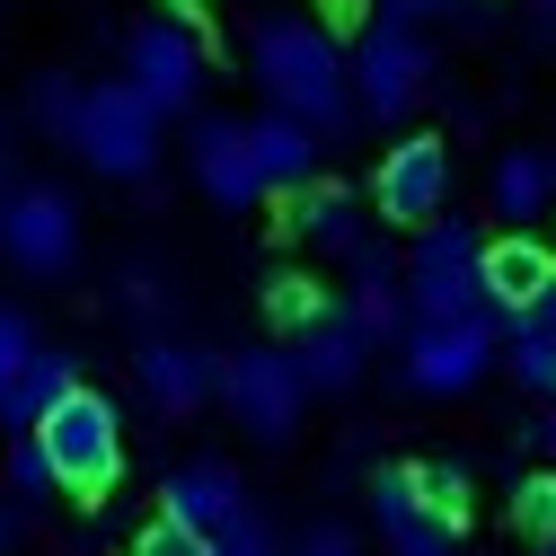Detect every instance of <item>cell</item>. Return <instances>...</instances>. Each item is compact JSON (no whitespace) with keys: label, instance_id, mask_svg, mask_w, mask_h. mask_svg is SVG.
<instances>
[{"label":"cell","instance_id":"1f68e13d","mask_svg":"<svg viewBox=\"0 0 556 556\" xmlns=\"http://www.w3.org/2000/svg\"><path fill=\"white\" fill-rule=\"evenodd\" d=\"M292 556H363V539L344 530V521H309V530L292 539Z\"/></svg>","mask_w":556,"mask_h":556},{"label":"cell","instance_id":"9c48e42d","mask_svg":"<svg viewBox=\"0 0 556 556\" xmlns=\"http://www.w3.org/2000/svg\"><path fill=\"white\" fill-rule=\"evenodd\" d=\"M203 72H213V53H203V27L194 18H142L124 36V89H142L151 115H186L203 98Z\"/></svg>","mask_w":556,"mask_h":556},{"label":"cell","instance_id":"d590c367","mask_svg":"<svg viewBox=\"0 0 556 556\" xmlns=\"http://www.w3.org/2000/svg\"><path fill=\"white\" fill-rule=\"evenodd\" d=\"M539 442H547V451H556V397H547V425H539Z\"/></svg>","mask_w":556,"mask_h":556},{"label":"cell","instance_id":"ffe728a7","mask_svg":"<svg viewBox=\"0 0 556 556\" xmlns=\"http://www.w3.org/2000/svg\"><path fill=\"white\" fill-rule=\"evenodd\" d=\"M292 239H309V248H327V256H354L371 230H363V203H354V186H301L292 194Z\"/></svg>","mask_w":556,"mask_h":556},{"label":"cell","instance_id":"8992f818","mask_svg":"<svg viewBox=\"0 0 556 556\" xmlns=\"http://www.w3.org/2000/svg\"><path fill=\"white\" fill-rule=\"evenodd\" d=\"M160 124L142 89H124V80H98L80 89V124H72V151L98 168V177H151L160 168Z\"/></svg>","mask_w":556,"mask_h":556},{"label":"cell","instance_id":"e575fe53","mask_svg":"<svg viewBox=\"0 0 556 556\" xmlns=\"http://www.w3.org/2000/svg\"><path fill=\"white\" fill-rule=\"evenodd\" d=\"M530 10H539V27H547V36H556V0H530Z\"/></svg>","mask_w":556,"mask_h":556},{"label":"cell","instance_id":"836d02e7","mask_svg":"<svg viewBox=\"0 0 556 556\" xmlns=\"http://www.w3.org/2000/svg\"><path fill=\"white\" fill-rule=\"evenodd\" d=\"M18 530H27V513H18L10 495H0V556H10V547H18Z\"/></svg>","mask_w":556,"mask_h":556},{"label":"cell","instance_id":"5b68a950","mask_svg":"<svg viewBox=\"0 0 556 556\" xmlns=\"http://www.w3.org/2000/svg\"><path fill=\"white\" fill-rule=\"evenodd\" d=\"M495 309L485 318H415L397 336V380L415 397H468L485 371H495Z\"/></svg>","mask_w":556,"mask_h":556},{"label":"cell","instance_id":"ba28073f","mask_svg":"<svg viewBox=\"0 0 556 556\" xmlns=\"http://www.w3.org/2000/svg\"><path fill=\"white\" fill-rule=\"evenodd\" d=\"M213 397L239 415V433H256V442H292L301 415H309V380H301V363L283 354V344H248V354H230Z\"/></svg>","mask_w":556,"mask_h":556},{"label":"cell","instance_id":"f1b7e54d","mask_svg":"<svg viewBox=\"0 0 556 556\" xmlns=\"http://www.w3.org/2000/svg\"><path fill=\"white\" fill-rule=\"evenodd\" d=\"M115 292H124V309H132V318H151V327L168 318V283H160V265H132Z\"/></svg>","mask_w":556,"mask_h":556},{"label":"cell","instance_id":"2e32d148","mask_svg":"<svg viewBox=\"0 0 556 556\" xmlns=\"http://www.w3.org/2000/svg\"><path fill=\"white\" fill-rule=\"evenodd\" d=\"M213 389H222V363L203 354V344H177V336H151L142 344V397L168 415H194V406H213Z\"/></svg>","mask_w":556,"mask_h":556},{"label":"cell","instance_id":"7402d4cb","mask_svg":"<svg viewBox=\"0 0 556 556\" xmlns=\"http://www.w3.org/2000/svg\"><path fill=\"white\" fill-rule=\"evenodd\" d=\"M485 194H495V213H504L513 230H530L547 203H556V151H504Z\"/></svg>","mask_w":556,"mask_h":556},{"label":"cell","instance_id":"30bf717a","mask_svg":"<svg viewBox=\"0 0 556 556\" xmlns=\"http://www.w3.org/2000/svg\"><path fill=\"white\" fill-rule=\"evenodd\" d=\"M371 203H380V222L425 230L451 203V142H442V132H406V142L380 160V177H371Z\"/></svg>","mask_w":556,"mask_h":556},{"label":"cell","instance_id":"d6a6232c","mask_svg":"<svg viewBox=\"0 0 556 556\" xmlns=\"http://www.w3.org/2000/svg\"><path fill=\"white\" fill-rule=\"evenodd\" d=\"M380 10H389V18H415V27H425V18H459L468 0H380Z\"/></svg>","mask_w":556,"mask_h":556},{"label":"cell","instance_id":"f546056e","mask_svg":"<svg viewBox=\"0 0 556 556\" xmlns=\"http://www.w3.org/2000/svg\"><path fill=\"white\" fill-rule=\"evenodd\" d=\"M213 556H283V547H274V530H265V513L248 504V513H239V521H230V530L213 539Z\"/></svg>","mask_w":556,"mask_h":556},{"label":"cell","instance_id":"603a6c76","mask_svg":"<svg viewBox=\"0 0 556 556\" xmlns=\"http://www.w3.org/2000/svg\"><path fill=\"white\" fill-rule=\"evenodd\" d=\"M327 309L336 301H327V283H309V274H274V283H265V318L283 327V336H309Z\"/></svg>","mask_w":556,"mask_h":556},{"label":"cell","instance_id":"e0dca14e","mask_svg":"<svg viewBox=\"0 0 556 556\" xmlns=\"http://www.w3.org/2000/svg\"><path fill=\"white\" fill-rule=\"evenodd\" d=\"M292 363H301V380H309V397H344L363 380V363H371V344H363V327L344 318V309H327L309 336H292Z\"/></svg>","mask_w":556,"mask_h":556},{"label":"cell","instance_id":"d4e9b609","mask_svg":"<svg viewBox=\"0 0 556 556\" xmlns=\"http://www.w3.org/2000/svg\"><path fill=\"white\" fill-rule=\"evenodd\" d=\"M27 124H36V132H53V142H72V124H80V80L36 72V80H27Z\"/></svg>","mask_w":556,"mask_h":556},{"label":"cell","instance_id":"6da1fadb","mask_svg":"<svg viewBox=\"0 0 556 556\" xmlns=\"http://www.w3.org/2000/svg\"><path fill=\"white\" fill-rule=\"evenodd\" d=\"M248 72L265 89L274 115L309 124L318 142H344L363 115H354V80H344V45L318 27V18H265L248 36Z\"/></svg>","mask_w":556,"mask_h":556},{"label":"cell","instance_id":"ac0fdd59","mask_svg":"<svg viewBox=\"0 0 556 556\" xmlns=\"http://www.w3.org/2000/svg\"><path fill=\"white\" fill-rule=\"evenodd\" d=\"M248 160H256L265 194H301L318 177V132L292 115H248Z\"/></svg>","mask_w":556,"mask_h":556},{"label":"cell","instance_id":"4fadbf2b","mask_svg":"<svg viewBox=\"0 0 556 556\" xmlns=\"http://www.w3.org/2000/svg\"><path fill=\"white\" fill-rule=\"evenodd\" d=\"M477 274H485V309H495V318H521V309L556 283V248H547L539 230H504V239H485Z\"/></svg>","mask_w":556,"mask_h":556},{"label":"cell","instance_id":"8fae6325","mask_svg":"<svg viewBox=\"0 0 556 556\" xmlns=\"http://www.w3.org/2000/svg\"><path fill=\"white\" fill-rule=\"evenodd\" d=\"M186 168H194V186L213 194L222 213L265 203V177H256V160H248V124H239V115H203V124L186 132Z\"/></svg>","mask_w":556,"mask_h":556},{"label":"cell","instance_id":"277c9868","mask_svg":"<svg viewBox=\"0 0 556 556\" xmlns=\"http://www.w3.org/2000/svg\"><path fill=\"white\" fill-rule=\"evenodd\" d=\"M344 80H354V115H380V124L415 115V98L433 89V45H425V27L380 10V18L354 36V53H344Z\"/></svg>","mask_w":556,"mask_h":556},{"label":"cell","instance_id":"5bb4252c","mask_svg":"<svg viewBox=\"0 0 556 556\" xmlns=\"http://www.w3.org/2000/svg\"><path fill=\"white\" fill-rule=\"evenodd\" d=\"M371 521L389 539V556H459V530L425 513V495H415V468H380L371 477Z\"/></svg>","mask_w":556,"mask_h":556},{"label":"cell","instance_id":"3957f363","mask_svg":"<svg viewBox=\"0 0 556 556\" xmlns=\"http://www.w3.org/2000/svg\"><path fill=\"white\" fill-rule=\"evenodd\" d=\"M485 239L459 213H433L406 248V327L415 318H485V274H477Z\"/></svg>","mask_w":556,"mask_h":556},{"label":"cell","instance_id":"cb8c5ba5","mask_svg":"<svg viewBox=\"0 0 556 556\" xmlns=\"http://www.w3.org/2000/svg\"><path fill=\"white\" fill-rule=\"evenodd\" d=\"M415 495H425L433 521L468 530V468H459V459H415Z\"/></svg>","mask_w":556,"mask_h":556},{"label":"cell","instance_id":"52a82bcc","mask_svg":"<svg viewBox=\"0 0 556 556\" xmlns=\"http://www.w3.org/2000/svg\"><path fill=\"white\" fill-rule=\"evenodd\" d=\"M0 256L18 274H36V283H62L80 265V203L53 177H18L10 203H0Z\"/></svg>","mask_w":556,"mask_h":556},{"label":"cell","instance_id":"8d00e7d4","mask_svg":"<svg viewBox=\"0 0 556 556\" xmlns=\"http://www.w3.org/2000/svg\"><path fill=\"white\" fill-rule=\"evenodd\" d=\"M10 186H18V177H10V151H0V203H10Z\"/></svg>","mask_w":556,"mask_h":556},{"label":"cell","instance_id":"4316f807","mask_svg":"<svg viewBox=\"0 0 556 556\" xmlns=\"http://www.w3.org/2000/svg\"><path fill=\"white\" fill-rule=\"evenodd\" d=\"M124 556H213V539L160 513V521H142V530H132V547H124Z\"/></svg>","mask_w":556,"mask_h":556},{"label":"cell","instance_id":"9a60e30c","mask_svg":"<svg viewBox=\"0 0 556 556\" xmlns=\"http://www.w3.org/2000/svg\"><path fill=\"white\" fill-rule=\"evenodd\" d=\"M344 265H354V292H344L336 309L363 327V344H389V336H406V265H397L380 239H363Z\"/></svg>","mask_w":556,"mask_h":556},{"label":"cell","instance_id":"44dd1931","mask_svg":"<svg viewBox=\"0 0 556 556\" xmlns=\"http://www.w3.org/2000/svg\"><path fill=\"white\" fill-rule=\"evenodd\" d=\"M504 363H513V380L530 397H556V283L521 318H504Z\"/></svg>","mask_w":556,"mask_h":556},{"label":"cell","instance_id":"4dcf8cb0","mask_svg":"<svg viewBox=\"0 0 556 556\" xmlns=\"http://www.w3.org/2000/svg\"><path fill=\"white\" fill-rule=\"evenodd\" d=\"M36 354V327H27V309H10V301H0V389H10L18 380V363Z\"/></svg>","mask_w":556,"mask_h":556},{"label":"cell","instance_id":"484cf974","mask_svg":"<svg viewBox=\"0 0 556 556\" xmlns=\"http://www.w3.org/2000/svg\"><path fill=\"white\" fill-rule=\"evenodd\" d=\"M513 530L539 539V547H556V468H539V477L513 485Z\"/></svg>","mask_w":556,"mask_h":556},{"label":"cell","instance_id":"7a4b0ae2","mask_svg":"<svg viewBox=\"0 0 556 556\" xmlns=\"http://www.w3.org/2000/svg\"><path fill=\"white\" fill-rule=\"evenodd\" d=\"M36 451H45V468H53L62 495L98 504L106 485L124 477V415H115V397H98V389L80 380V389L36 425Z\"/></svg>","mask_w":556,"mask_h":556},{"label":"cell","instance_id":"d6986e66","mask_svg":"<svg viewBox=\"0 0 556 556\" xmlns=\"http://www.w3.org/2000/svg\"><path fill=\"white\" fill-rule=\"evenodd\" d=\"M72 389H80V363L62 354V344H36V354L18 363V380L0 389V425H10V433H36Z\"/></svg>","mask_w":556,"mask_h":556},{"label":"cell","instance_id":"7c38bea8","mask_svg":"<svg viewBox=\"0 0 556 556\" xmlns=\"http://www.w3.org/2000/svg\"><path fill=\"white\" fill-rule=\"evenodd\" d=\"M160 513L186 521V530H203V539H222V530L248 513V477H239L230 459H186V468H168V485H160Z\"/></svg>","mask_w":556,"mask_h":556},{"label":"cell","instance_id":"83f0119b","mask_svg":"<svg viewBox=\"0 0 556 556\" xmlns=\"http://www.w3.org/2000/svg\"><path fill=\"white\" fill-rule=\"evenodd\" d=\"M45 495H53V468H45L36 433H18L10 442V504H45Z\"/></svg>","mask_w":556,"mask_h":556},{"label":"cell","instance_id":"74e56055","mask_svg":"<svg viewBox=\"0 0 556 556\" xmlns=\"http://www.w3.org/2000/svg\"><path fill=\"white\" fill-rule=\"evenodd\" d=\"M547 556H556V547H547Z\"/></svg>","mask_w":556,"mask_h":556}]
</instances>
